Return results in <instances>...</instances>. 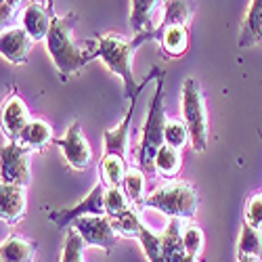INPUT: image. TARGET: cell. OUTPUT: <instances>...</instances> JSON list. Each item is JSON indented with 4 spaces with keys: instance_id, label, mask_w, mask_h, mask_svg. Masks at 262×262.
<instances>
[{
    "instance_id": "cell-1",
    "label": "cell",
    "mask_w": 262,
    "mask_h": 262,
    "mask_svg": "<svg viewBox=\"0 0 262 262\" xmlns=\"http://www.w3.org/2000/svg\"><path fill=\"white\" fill-rule=\"evenodd\" d=\"M147 40H158V32L149 30L143 34H137L135 38H124L118 34H99L97 36V49H99V57L103 59V63L109 68V72H114L122 82H124V97L130 101L133 97L141 95L143 89L151 82V78L162 76V68H151V72L137 82L135 74H133V55L135 51L145 45Z\"/></svg>"
},
{
    "instance_id": "cell-2",
    "label": "cell",
    "mask_w": 262,
    "mask_h": 262,
    "mask_svg": "<svg viewBox=\"0 0 262 262\" xmlns=\"http://www.w3.org/2000/svg\"><path fill=\"white\" fill-rule=\"evenodd\" d=\"M78 21L76 13L55 17L47 36V51L59 72L61 82H68L72 76L82 72L93 59L99 57L97 40L95 42H78L74 38V26Z\"/></svg>"
},
{
    "instance_id": "cell-3",
    "label": "cell",
    "mask_w": 262,
    "mask_h": 262,
    "mask_svg": "<svg viewBox=\"0 0 262 262\" xmlns=\"http://www.w3.org/2000/svg\"><path fill=\"white\" fill-rule=\"evenodd\" d=\"M166 107H164V74L158 78V89L154 99L149 103V112L143 124V135L137 149V166L145 174H156V156L166 145L164 143V130H166Z\"/></svg>"
},
{
    "instance_id": "cell-4",
    "label": "cell",
    "mask_w": 262,
    "mask_h": 262,
    "mask_svg": "<svg viewBox=\"0 0 262 262\" xmlns=\"http://www.w3.org/2000/svg\"><path fill=\"white\" fill-rule=\"evenodd\" d=\"M198 206H200L198 191L185 181H170L158 187L156 191H151L143 202V208H154L168 218H181V221L195 218Z\"/></svg>"
},
{
    "instance_id": "cell-5",
    "label": "cell",
    "mask_w": 262,
    "mask_h": 262,
    "mask_svg": "<svg viewBox=\"0 0 262 262\" xmlns=\"http://www.w3.org/2000/svg\"><path fill=\"white\" fill-rule=\"evenodd\" d=\"M183 122L189 128L191 147L202 154L208 145V112L202 89L195 78H185L183 82Z\"/></svg>"
},
{
    "instance_id": "cell-6",
    "label": "cell",
    "mask_w": 262,
    "mask_h": 262,
    "mask_svg": "<svg viewBox=\"0 0 262 262\" xmlns=\"http://www.w3.org/2000/svg\"><path fill=\"white\" fill-rule=\"evenodd\" d=\"M105 195H107V187L103 183H97L93 187V191L86 195L80 204H76L74 208L51 210L49 212V221L57 229H65V227H70L76 218H80V216H107Z\"/></svg>"
},
{
    "instance_id": "cell-7",
    "label": "cell",
    "mask_w": 262,
    "mask_h": 262,
    "mask_svg": "<svg viewBox=\"0 0 262 262\" xmlns=\"http://www.w3.org/2000/svg\"><path fill=\"white\" fill-rule=\"evenodd\" d=\"M89 248H99L105 252H112L118 244V233L109 221V216H80L72 223Z\"/></svg>"
},
{
    "instance_id": "cell-8",
    "label": "cell",
    "mask_w": 262,
    "mask_h": 262,
    "mask_svg": "<svg viewBox=\"0 0 262 262\" xmlns=\"http://www.w3.org/2000/svg\"><path fill=\"white\" fill-rule=\"evenodd\" d=\"M30 179V149L17 141H7V145L3 147V183L28 187Z\"/></svg>"
},
{
    "instance_id": "cell-9",
    "label": "cell",
    "mask_w": 262,
    "mask_h": 262,
    "mask_svg": "<svg viewBox=\"0 0 262 262\" xmlns=\"http://www.w3.org/2000/svg\"><path fill=\"white\" fill-rule=\"evenodd\" d=\"M55 145L61 149V154L74 170H86L93 164V149L86 141L82 126L78 120H74L68 126V133L63 139H55Z\"/></svg>"
},
{
    "instance_id": "cell-10",
    "label": "cell",
    "mask_w": 262,
    "mask_h": 262,
    "mask_svg": "<svg viewBox=\"0 0 262 262\" xmlns=\"http://www.w3.org/2000/svg\"><path fill=\"white\" fill-rule=\"evenodd\" d=\"M53 19V0H30L24 11V28L34 38V42H40L47 40Z\"/></svg>"
},
{
    "instance_id": "cell-11",
    "label": "cell",
    "mask_w": 262,
    "mask_h": 262,
    "mask_svg": "<svg viewBox=\"0 0 262 262\" xmlns=\"http://www.w3.org/2000/svg\"><path fill=\"white\" fill-rule=\"evenodd\" d=\"M137 99H139V95L128 101V112H126L124 120L116 128L105 130V135H103V154H114V156H120V158L128 160L130 124H133V114H135V107H137Z\"/></svg>"
},
{
    "instance_id": "cell-12",
    "label": "cell",
    "mask_w": 262,
    "mask_h": 262,
    "mask_svg": "<svg viewBox=\"0 0 262 262\" xmlns=\"http://www.w3.org/2000/svg\"><path fill=\"white\" fill-rule=\"evenodd\" d=\"M30 109L26 101L17 93H13L5 105H3V133L7 135L9 141H19L24 128L30 124Z\"/></svg>"
},
{
    "instance_id": "cell-13",
    "label": "cell",
    "mask_w": 262,
    "mask_h": 262,
    "mask_svg": "<svg viewBox=\"0 0 262 262\" xmlns=\"http://www.w3.org/2000/svg\"><path fill=\"white\" fill-rule=\"evenodd\" d=\"M26 210H28L26 187L3 183V187H0V216H3V223L17 225L19 221L26 218Z\"/></svg>"
},
{
    "instance_id": "cell-14",
    "label": "cell",
    "mask_w": 262,
    "mask_h": 262,
    "mask_svg": "<svg viewBox=\"0 0 262 262\" xmlns=\"http://www.w3.org/2000/svg\"><path fill=\"white\" fill-rule=\"evenodd\" d=\"M32 45H34V38L28 34L26 28H13V30L3 32V38H0V53L13 65H26Z\"/></svg>"
},
{
    "instance_id": "cell-15",
    "label": "cell",
    "mask_w": 262,
    "mask_h": 262,
    "mask_svg": "<svg viewBox=\"0 0 262 262\" xmlns=\"http://www.w3.org/2000/svg\"><path fill=\"white\" fill-rule=\"evenodd\" d=\"M195 11H198V3L195 0H164V17L156 30L162 32L174 26L189 28Z\"/></svg>"
},
{
    "instance_id": "cell-16",
    "label": "cell",
    "mask_w": 262,
    "mask_h": 262,
    "mask_svg": "<svg viewBox=\"0 0 262 262\" xmlns=\"http://www.w3.org/2000/svg\"><path fill=\"white\" fill-rule=\"evenodd\" d=\"M262 42V0H252L248 13L242 21V34H239V49H250Z\"/></svg>"
},
{
    "instance_id": "cell-17",
    "label": "cell",
    "mask_w": 262,
    "mask_h": 262,
    "mask_svg": "<svg viewBox=\"0 0 262 262\" xmlns=\"http://www.w3.org/2000/svg\"><path fill=\"white\" fill-rule=\"evenodd\" d=\"M17 143L28 147L30 151H42L51 143H55V133L49 122L36 118V120H30V124L24 128V133H21Z\"/></svg>"
},
{
    "instance_id": "cell-18",
    "label": "cell",
    "mask_w": 262,
    "mask_h": 262,
    "mask_svg": "<svg viewBox=\"0 0 262 262\" xmlns=\"http://www.w3.org/2000/svg\"><path fill=\"white\" fill-rule=\"evenodd\" d=\"M38 252V244L21 235H9L3 248H0V258L3 262H34Z\"/></svg>"
},
{
    "instance_id": "cell-19",
    "label": "cell",
    "mask_w": 262,
    "mask_h": 262,
    "mask_svg": "<svg viewBox=\"0 0 262 262\" xmlns=\"http://www.w3.org/2000/svg\"><path fill=\"white\" fill-rule=\"evenodd\" d=\"M158 42H160V47H162L166 57H174V59L183 57L189 51V42H191L189 28H183V26L166 28V30L158 32Z\"/></svg>"
},
{
    "instance_id": "cell-20",
    "label": "cell",
    "mask_w": 262,
    "mask_h": 262,
    "mask_svg": "<svg viewBox=\"0 0 262 262\" xmlns=\"http://www.w3.org/2000/svg\"><path fill=\"white\" fill-rule=\"evenodd\" d=\"M162 3V0H130V15H128V26L130 30L137 34L149 32V30H156L154 21V9Z\"/></svg>"
},
{
    "instance_id": "cell-21",
    "label": "cell",
    "mask_w": 262,
    "mask_h": 262,
    "mask_svg": "<svg viewBox=\"0 0 262 262\" xmlns=\"http://www.w3.org/2000/svg\"><path fill=\"white\" fill-rule=\"evenodd\" d=\"M183 231H185V221H181V218H170L168 227L160 235L162 237V248H164L166 262H177L185 254Z\"/></svg>"
},
{
    "instance_id": "cell-22",
    "label": "cell",
    "mask_w": 262,
    "mask_h": 262,
    "mask_svg": "<svg viewBox=\"0 0 262 262\" xmlns=\"http://www.w3.org/2000/svg\"><path fill=\"white\" fill-rule=\"evenodd\" d=\"M126 172H128V166L124 158L114 154H103L99 162V174H101V183L105 187H122Z\"/></svg>"
},
{
    "instance_id": "cell-23",
    "label": "cell",
    "mask_w": 262,
    "mask_h": 262,
    "mask_svg": "<svg viewBox=\"0 0 262 262\" xmlns=\"http://www.w3.org/2000/svg\"><path fill=\"white\" fill-rule=\"evenodd\" d=\"M124 193L128 195L130 204L135 208H143V202L147 198V174L139 168V166H130L126 172V179L122 183Z\"/></svg>"
},
{
    "instance_id": "cell-24",
    "label": "cell",
    "mask_w": 262,
    "mask_h": 262,
    "mask_svg": "<svg viewBox=\"0 0 262 262\" xmlns=\"http://www.w3.org/2000/svg\"><path fill=\"white\" fill-rule=\"evenodd\" d=\"M183 168V156H181V149L177 147H170V145H164L158 156H156V172L164 179H177L179 172Z\"/></svg>"
},
{
    "instance_id": "cell-25",
    "label": "cell",
    "mask_w": 262,
    "mask_h": 262,
    "mask_svg": "<svg viewBox=\"0 0 262 262\" xmlns=\"http://www.w3.org/2000/svg\"><path fill=\"white\" fill-rule=\"evenodd\" d=\"M112 221L116 233L120 237H130V239H139L141 235V229H143V223H141V216L137 214V208H128L126 212H120L116 216H109Z\"/></svg>"
},
{
    "instance_id": "cell-26",
    "label": "cell",
    "mask_w": 262,
    "mask_h": 262,
    "mask_svg": "<svg viewBox=\"0 0 262 262\" xmlns=\"http://www.w3.org/2000/svg\"><path fill=\"white\" fill-rule=\"evenodd\" d=\"M237 256H256L262 260V229H254L244 223L237 244Z\"/></svg>"
},
{
    "instance_id": "cell-27",
    "label": "cell",
    "mask_w": 262,
    "mask_h": 262,
    "mask_svg": "<svg viewBox=\"0 0 262 262\" xmlns=\"http://www.w3.org/2000/svg\"><path fill=\"white\" fill-rule=\"evenodd\" d=\"M139 244L143 246V252L147 256L149 262H166V256H164V248H162V237L156 235L149 227L143 225L141 229V235H139Z\"/></svg>"
},
{
    "instance_id": "cell-28",
    "label": "cell",
    "mask_w": 262,
    "mask_h": 262,
    "mask_svg": "<svg viewBox=\"0 0 262 262\" xmlns=\"http://www.w3.org/2000/svg\"><path fill=\"white\" fill-rule=\"evenodd\" d=\"M84 250L86 242L76 229H70V233L65 235V244L61 252V262H86L84 260Z\"/></svg>"
},
{
    "instance_id": "cell-29",
    "label": "cell",
    "mask_w": 262,
    "mask_h": 262,
    "mask_svg": "<svg viewBox=\"0 0 262 262\" xmlns=\"http://www.w3.org/2000/svg\"><path fill=\"white\" fill-rule=\"evenodd\" d=\"M189 141H191V135H189V128L185 126V122L170 120V122L166 124V130H164V143H166V145L177 147V149H183Z\"/></svg>"
},
{
    "instance_id": "cell-30",
    "label": "cell",
    "mask_w": 262,
    "mask_h": 262,
    "mask_svg": "<svg viewBox=\"0 0 262 262\" xmlns=\"http://www.w3.org/2000/svg\"><path fill=\"white\" fill-rule=\"evenodd\" d=\"M105 208H107V216H116L120 212H126L128 208H133V204H130L128 195L124 193L122 187H107Z\"/></svg>"
},
{
    "instance_id": "cell-31",
    "label": "cell",
    "mask_w": 262,
    "mask_h": 262,
    "mask_svg": "<svg viewBox=\"0 0 262 262\" xmlns=\"http://www.w3.org/2000/svg\"><path fill=\"white\" fill-rule=\"evenodd\" d=\"M204 244H206L204 231L200 227H195V225H185V231H183L185 252L187 254H193V256H200L204 252Z\"/></svg>"
},
{
    "instance_id": "cell-32",
    "label": "cell",
    "mask_w": 262,
    "mask_h": 262,
    "mask_svg": "<svg viewBox=\"0 0 262 262\" xmlns=\"http://www.w3.org/2000/svg\"><path fill=\"white\" fill-rule=\"evenodd\" d=\"M246 225L262 229V193H252L246 202Z\"/></svg>"
},
{
    "instance_id": "cell-33",
    "label": "cell",
    "mask_w": 262,
    "mask_h": 262,
    "mask_svg": "<svg viewBox=\"0 0 262 262\" xmlns=\"http://www.w3.org/2000/svg\"><path fill=\"white\" fill-rule=\"evenodd\" d=\"M24 3V0H3V26L9 24V21L15 17L17 7Z\"/></svg>"
},
{
    "instance_id": "cell-34",
    "label": "cell",
    "mask_w": 262,
    "mask_h": 262,
    "mask_svg": "<svg viewBox=\"0 0 262 262\" xmlns=\"http://www.w3.org/2000/svg\"><path fill=\"white\" fill-rule=\"evenodd\" d=\"M177 262H200V256H193V254H187V252H185Z\"/></svg>"
},
{
    "instance_id": "cell-35",
    "label": "cell",
    "mask_w": 262,
    "mask_h": 262,
    "mask_svg": "<svg viewBox=\"0 0 262 262\" xmlns=\"http://www.w3.org/2000/svg\"><path fill=\"white\" fill-rule=\"evenodd\" d=\"M237 262H260V258H256V256H237Z\"/></svg>"
},
{
    "instance_id": "cell-36",
    "label": "cell",
    "mask_w": 262,
    "mask_h": 262,
    "mask_svg": "<svg viewBox=\"0 0 262 262\" xmlns=\"http://www.w3.org/2000/svg\"><path fill=\"white\" fill-rule=\"evenodd\" d=\"M258 137H260V141H262V133H260V130H258Z\"/></svg>"
}]
</instances>
